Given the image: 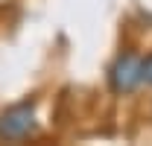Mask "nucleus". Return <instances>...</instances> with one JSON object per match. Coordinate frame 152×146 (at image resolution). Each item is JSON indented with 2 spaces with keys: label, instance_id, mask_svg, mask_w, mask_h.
I'll list each match as a JSON object with an SVG mask.
<instances>
[{
  "label": "nucleus",
  "instance_id": "obj_1",
  "mask_svg": "<svg viewBox=\"0 0 152 146\" xmlns=\"http://www.w3.org/2000/svg\"><path fill=\"white\" fill-rule=\"evenodd\" d=\"M143 82V58L137 53H123L117 55V61L108 70V85L114 93H132L137 85Z\"/></svg>",
  "mask_w": 152,
  "mask_h": 146
},
{
  "label": "nucleus",
  "instance_id": "obj_2",
  "mask_svg": "<svg viewBox=\"0 0 152 146\" xmlns=\"http://www.w3.org/2000/svg\"><path fill=\"white\" fill-rule=\"evenodd\" d=\"M35 131V105L18 102L0 114V137L3 140H23Z\"/></svg>",
  "mask_w": 152,
  "mask_h": 146
},
{
  "label": "nucleus",
  "instance_id": "obj_3",
  "mask_svg": "<svg viewBox=\"0 0 152 146\" xmlns=\"http://www.w3.org/2000/svg\"><path fill=\"white\" fill-rule=\"evenodd\" d=\"M143 82H146V85H152V53L143 58Z\"/></svg>",
  "mask_w": 152,
  "mask_h": 146
}]
</instances>
